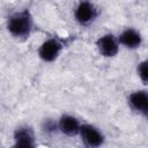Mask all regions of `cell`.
<instances>
[{
    "label": "cell",
    "mask_w": 148,
    "mask_h": 148,
    "mask_svg": "<svg viewBox=\"0 0 148 148\" xmlns=\"http://www.w3.org/2000/svg\"><path fill=\"white\" fill-rule=\"evenodd\" d=\"M40 127H42V131L45 134H49V135H52V134H56V133L59 132V130H58V121H56L52 118L44 119Z\"/></svg>",
    "instance_id": "10"
},
{
    "label": "cell",
    "mask_w": 148,
    "mask_h": 148,
    "mask_svg": "<svg viewBox=\"0 0 148 148\" xmlns=\"http://www.w3.org/2000/svg\"><path fill=\"white\" fill-rule=\"evenodd\" d=\"M117 38H118L119 45H123L124 47H126L128 50H136L143 43V37H142L141 32L134 28L124 29Z\"/></svg>",
    "instance_id": "8"
},
{
    "label": "cell",
    "mask_w": 148,
    "mask_h": 148,
    "mask_svg": "<svg viewBox=\"0 0 148 148\" xmlns=\"http://www.w3.org/2000/svg\"><path fill=\"white\" fill-rule=\"evenodd\" d=\"M13 139L15 147L30 148V147H35L36 145L35 131L29 125H21L17 128H15Z\"/></svg>",
    "instance_id": "7"
},
{
    "label": "cell",
    "mask_w": 148,
    "mask_h": 148,
    "mask_svg": "<svg viewBox=\"0 0 148 148\" xmlns=\"http://www.w3.org/2000/svg\"><path fill=\"white\" fill-rule=\"evenodd\" d=\"M7 30L16 39H27L30 37L35 22L29 9L15 12L7 18Z\"/></svg>",
    "instance_id": "1"
},
{
    "label": "cell",
    "mask_w": 148,
    "mask_h": 148,
    "mask_svg": "<svg viewBox=\"0 0 148 148\" xmlns=\"http://www.w3.org/2000/svg\"><path fill=\"white\" fill-rule=\"evenodd\" d=\"M136 73H138L139 79L141 80V82L143 84H147V82H148V61L147 60H142L138 64Z\"/></svg>",
    "instance_id": "11"
},
{
    "label": "cell",
    "mask_w": 148,
    "mask_h": 148,
    "mask_svg": "<svg viewBox=\"0 0 148 148\" xmlns=\"http://www.w3.org/2000/svg\"><path fill=\"white\" fill-rule=\"evenodd\" d=\"M80 127H81L80 120L72 114H62L58 120L59 132L71 138L79 135Z\"/></svg>",
    "instance_id": "9"
},
{
    "label": "cell",
    "mask_w": 148,
    "mask_h": 148,
    "mask_svg": "<svg viewBox=\"0 0 148 148\" xmlns=\"http://www.w3.org/2000/svg\"><path fill=\"white\" fill-rule=\"evenodd\" d=\"M79 136L82 143L88 148L101 147L105 141V136L102 131L91 124H81Z\"/></svg>",
    "instance_id": "4"
},
{
    "label": "cell",
    "mask_w": 148,
    "mask_h": 148,
    "mask_svg": "<svg viewBox=\"0 0 148 148\" xmlns=\"http://www.w3.org/2000/svg\"><path fill=\"white\" fill-rule=\"evenodd\" d=\"M119 46L120 45H119L118 38L111 32L98 37V39L96 40V47L99 54L105 58L116 57L119 52Z\"/></svg>",
    "instance_id": "5"
},
{
    "label": "cell",
    "mask_w": 148,
    "mask_h": 148,
    "mask_svg": "<svg viewBox=\"0 0 148 148\" xmlns=\"http://www.w3.org/2000/svg\"><path fill=\"white\" fill-rule=\"evenodd\" d=\"M128 106L135 113L147 118L148 116V92L145 89H139L131 92L127 97Z\"/></svg>",
    "instance_id": "6"
},
{
    "label": "cell",
    "mask_w": 148,
    "mask_h": 148,
    "mask_svg": "<svg viewBox=\"0 0 148 148\" xmlns=\"http://www.w3.org/2000/svg\"><path fill=\"white\" fill-rule=\"evenodd\" d=\"M99 15L97 6L91 0H80L74 10V16L80 25H90Z\"/></svg>",
    "instance_id": "3"
},
{
    "label": "cell",
    "mask_w": 148,
    "mask_h": 148,
    "mask_svg": "<svg viewBox=\"0 0 148 148\" xmlns=\"http://www.w3.org/2000/svg\"><path fill=\"white\" fill-rule=\"evenodd\" d=\"M73 40H75V36H69V37H58V36H52L44 40L42 45L38 49V56L44 62H52L58 57L60 53L69 46Z\"/></svg>",
    "instance_id": "2"
}]
</instances>
